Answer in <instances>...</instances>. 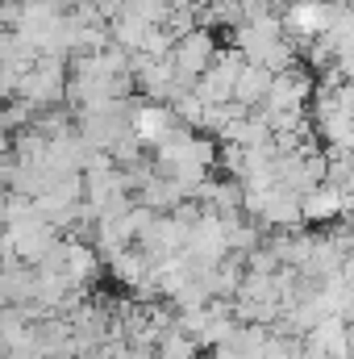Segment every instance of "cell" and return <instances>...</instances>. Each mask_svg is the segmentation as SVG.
Wrapping results in <instances>:
<instances>
[{"label": "cell", "instance_id": "cell-8", "mask_svg": "<svg viewBox=\"0 0 354 359\" xmlns=\"http://www.w3.org/2000/svg\"><path fill=\"white\" fill-rule=\"evenodd\" d=\"M108 268H113V276H117L121 284H129V288L146 292V280H150V264H146V255H142L138 247H125V251L108 255Z\"/></svg>", "mask_w": 354, "mask_h": 359}, {"label": "cell", "instance_id": "cell-11", "mask_svg": "<svg viewBox=\"0 0 354 359\" xmlns=\"http://www.w3.org/2000/svg\"><path fill=\"white\" fill-rule=\"evenodd\" d=\"M13 4H17V0H13Z\"/></svg>", "mask_w": 354, "mask_h": 359}, {"label": "cell", "instance_id": "cell-6", "mask_svg": "<svg viewBox=\"0 0 354 359\" xmlns=\"http://www.w3.org/2000/svg\"><path fill=\"white\" fill-rule=\"evenodd\" d=\"M346 205H351L346 192H338V188H330V184H317V188H309V192L300 196V222H321V226H325V222L342 217Z\"/></svg>", "mask_w": 354, "mask_h": 359}, {"label": "cell", "instance_id": "cell-4", "mask_svg": "<svg viewBox=\"0 0 354 359\" xmlns=\"http://www.w3.org/2000/svg\"><path fill=\"white\" fill-rule=\"evenodd\" d=\"M309 96H313L309 72L288 67V72L271 76V88H267V96H263V113H304Z\"/></svg>", "mask_w": 354, "mask_h": 359}, {"label": "cell", "instance_id": "cell-3", "mask_svg": "<svg viewBox=\"0 0 354 359\" xmlns=\"http://www.w3.org/2000/svg\"><path fill=\"white\" fill-rule=\"evenodd\" d=\"M238 72H242V55H238L234 46L221 50V55H213L208 72L192 84V96H196L200 104H225V100L234 96V80H238Z\"/></svg>", "mask_w": 354, "mask_h": 359}, {"label": "cell", "instance_id": "cell-10", "mask_svg": "<svg viewBox=\"0 0 354 359\" xmlns=\"http://www.w3.org/2000/svg\"><path fill=\"white\" fill-rule=\"evenodd\" d=\"M4 38H8V29H0V46H4Z\"/></svg>", "mask_w": 354, "mask_h": 359}, {"label": "cell", "instance_id": "cell-2", "mask_svg": "<svg viewBox=\"0 0 354 359\" xmlns=\"http://www.w3.org/2000/svg\"><path fill=\"white\" fill-rule=\"evenodd\" d=\"M63 84H67V67L59 59H38L21 80L13 100H25L29 109H55L63 100Z\"/></svg>", "mask_w": 354, "mask_h": 359}, {"label": "cell", "instance_id": "cell-5", "mask_svg": "<svg viewBox=\"0 0 354 359\" xmlns=\"http://www.w3.org/2000/svg\"><path fill=\"white\" fill-rule=\"evenodd\" d=\"M171 130H176V117H171L167 104H138L134 117H129V134H134L142 147H159Z\"/></svg>", "mask_w": 354, "mask_h": 359}, {"label": "cell", "instance_id": "cell-1", "mask_svg": "<svg viewBox=\"0 0 354 359\" xmlns=\"http://www.w3.org/2000/svg\"><path fill=\"white\" fill-rule=\"evenodd\" d=\"M213 55H217V38H213L208 29H187L183 38H176V42H171L167 63H171V72H176L179 84H183V88H192V84L208 72Z\"/></svg>", "mask_w": 354, "mask_h": 359}, {"label": "cell", "instance_id": "cell-9", "mask_svg": "<svg viewBox=\"0 0 354 359\" xmlns=\"http://www.w3.org/2000/svg\"><path fill=\"white\" fill-rule=\"evenodd\" d=\"M267 88H271V76H267L263 67H255V63H242V72H238V80H234V104H242V109H255V104H263Z\"/></svg>", "mask_w": 354, "mask_h": 359}, {"label": "cell", "instance_id": "cell-7", "mask_svg": "<svg viewBox=\"0 0 354 359\" xmlns=\"http://www.w3.org/2000/svg\"><path fill=\"white\" fill-rule=\"evenodd\" d=\"M96 271H100V259H96V251L88 243L84 238H63V276L76 288H84V284H92Z\"/></svg>", "mask_w": 354, "mask_h": 359}]
</instances>
